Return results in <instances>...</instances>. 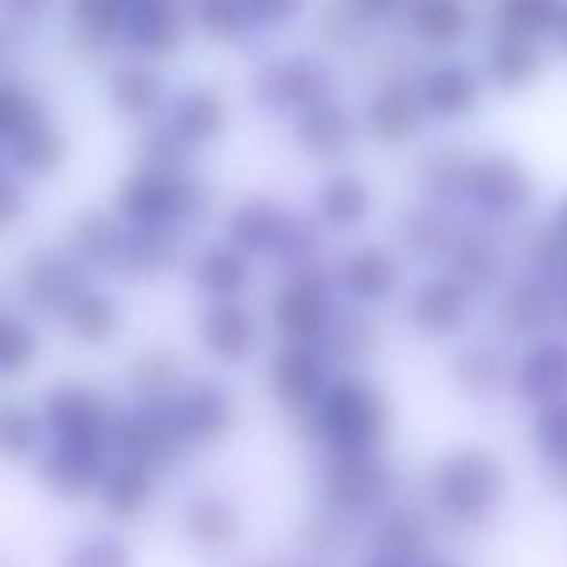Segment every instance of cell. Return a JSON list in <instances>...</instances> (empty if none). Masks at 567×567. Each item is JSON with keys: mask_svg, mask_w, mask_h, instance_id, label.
Listing matches in <instances>:
<instances>
[{"mask_svg": "<svg viewBox=\"0 0 567 567\" xmlns=\"http://www.w3.org/2000/svg\"><path fill=\"white\" fill-rule=\"evenodd\" d=\"M507 494V471L487 447H461L437 461L434 497L454 524H484Z\"/></svg>", "mask_w": 567, "mask_h": 567, "instance_id": "cell-1", "label": "cell"}, {"mask_svg": "<svg viewBox=\"0 0 567 567\" xmlns=\"http://www.w3.org/2000/svg\"><path fill=\"white\" fill-rule=\"evenodd\" d=\"M315 421L318 434L334 451L378 447L391 431V404L374 384L361 378H341L338 384L324 388L321 401L315 404Z\"/></svg>", "mask_w": 567, "mask_h": 567, "instance_id": "cell-2", "label": "cell"}, {"mask_svg": "<svg viewBox=\"0 0 567 567\" xmlns=\"http://www.w3.org/2000/svg\"><path fill=\"white\" fill-rule=\"evenodd\" d=\"M537 181L530 167L507 151L477 157L464 187V197L491 220H514L534 200Z\"/></svg>", "mask_w": 567, "mask_h": 567, "instance_id": "cell-3", "label": "cell"}, {"mask_svg": "<svg viewBox=\"0 0 567 567\" xmlns=\"http://www.w3.org/2000/svg\"><path fill=\"white\" fill-rule=\"evenodd\" d=\"M324 487L334 507L358 517L378 507V501L391 491V467L378 454V447L334 451L324 474Z\"/></svg>", "mask_w": 567, "mask_h": 567, "instance_id": "cell-4", "label": "cell"}, {"mask_svg": "<svg viewBox=\"0 0 567 567\" xmlns=\"http://www.w3.org/2000/svg\"><path fill=\"white\" fill-rule=\"evenodd\" d=\"M44 424L54 431L58 441L111 447V408L91 388H54L44 404Z\"/></svg>", "mask_w": 567, "mask_h": 567, "instance_id": "cell-5", "label": "cell"}, {"mask_svg": "<svg viewBox=\"0 0 567 567\" xmlns=\"http://www.w3.org/2000/svg\"><path fill=\"white\" fill-rule=\"evenodd\" d=\"M111 447L124 461H134L147 471H161L177 461L184 441H181L174 417L154 408H144L141 414H131L127 421H117L111 427Z\"/></svg>", "mask_w": 567, "mask_h": 567, "instance_id": "cell-6", "label": "cell"}, {"mask_svg": "<svg viewBox=\"0 0 567 567\" xmlns=\"http://www.w3.org/2000/svg\"><path fill=\"white\" fill-rule=\"evenodd\" d=\"M494 321L511 338H544L557 321L554 284L537 274L514 280L494 305Z\"/></svg>", "mask_w": 567, "mask_h": 567, "instance_id": "cell-7", "label": "cell"}, {"mask_svg": "<svg viewBox=\"0 0 567 567\" xmlns=\"http://www.w3.org/2000/svg\"><path fill=\"white\" fill-rule=\"evenodd\" d=\"M471 318V288L454 274L424 280L411 298V321L427 338H451Z\"/></svg>", "mask_w": 567, "mask_h": 567, "instance_id": "cell-8", "label": "cell"}, {"mask_svg": "<svg viewBox=\"0 0 567 567\" xmlns=\"http://www.w3.org/2000/svg\"><path fill=\"white\" fill-rule=\"evenodd\" d=\"M107 447L101 444H78V441H58L44 461H41V481L64 501H78L101 487V477L107 471Z\"/></svg>", "mask_w": 567, "mask_h": 567, "instance_id": "cell-9", "label": "cell"}, {"mask_svg": "<svg viewBox=\"0 0 567 567\" xmlns=\"http://www.w3.org/2000/svg\"><path fill=\"white\" fill-rule=\"evenodd\" d=\"M267 384L288 411H311L328 388L324 361L308 344H291L270 361Z\"/></svg>", "mask_w": 567, "mask_h": 567, "instance_id": "cell-10", "label": "cell"}, {"mask_svg": "<svg viewBox=\"0 0 567 567\" xmlns=\"http://www.w3.org/2000/svg\"><path fill=\"white\" fill-rule=\"evenodd\" d=\"M174 424L181 431V441L184 444H197V447H207V444H217L230 424H234V404L230 398L217 388V384H194L184 391V398L177 401L174 408Z\"/></svg>", "mask_w": 567, "mask_h": 567, "instance_id": "cell-11", "label": "cell"}, {"mask_svg": "<svg viewBox=\"0 0 567 567\" xmlns=\"http://www.w3.org/2000/svg\"><path fill=\"white\" fill-rule=\"evenodd\" d=\"M331 324V295L321 280L298 277L277 305V328L295 344H308Z\"/></svg>", "mask_w": 567, "mask_h": 567, "instance_id": "cell-12", "label": "cell"}, {"mask_svg": "<svg viewBox=\"0 0 567 567\" xmlns=\"http://www.w3.org/2000/svg\"><path fill=\"white\" fill-rule=\"evenodd\" d=\"M447 257H451L454 277L464 280L471 291L494 288V284L504 277V250H501L497 237L481 224L457 230L447 244Z\"/></svg>", "mask_w": 567, "mask_h": 567, "instance_id": "cell-13", "label": "cell"}, {"mask_svg": "<svg viewBox=\"0 0 567 567\" xmlns=\"http://www.w3.org/2000/svg\"><path fill=\"white\" fill-rule=\"evenodd\" d=\"M517 394L530 404H547L567 394V341L540 338L517 364Z\"/></svg>", "mask_w": 567, "mask_h": 567, "instance_id": "cell-14", "label": "cell"}, {"mask_svg": "<svg viewBox=\"0 0 567 567\" xmlns=\"http://www.w3.org/2000/svg\"><path fill=\"white\" fill-rule=\"evenodd\" d=\"M544 71V54L537 48V38L517 34V31H501L487 51V74L497 91L517 94L530 87Z\"/></svg>", "mask_w": 567, "mask_h": 567, "instance_id": "cell-15", "label": "cell"}, {"mask_svg": "<svg viewBox=\"0 0 567 567\" xmlns=\"http://www.w3.org/2000/svg\"><path fill=\"white\" fill-rule=\"evenodd\" d=\"M184 534L204 554H224L240 537V514L217 494H197L184 507Z\"/></svg>", "mask_w": 567, "mask_h": 567, "instance_id": "cell-16", "label": "cell"}, {"mask_svg": "<svg viewBox=\"0 0 567 567\" xmlns=\"http://www.w3.org/2000/svg\"><path fill=\"white\" fill-rule=\"evenodd\" d=\"M421 104H424V114L437 121H461L477 111L481 81L464 64H441L437 71L424 78Z\"/></svg>", "mask_w": 567, "mask_h": 567, "instance_id": "cell-17", "label": "cell"}, {"mask_svg": "<svg viewBox=\"0 0 567 567\" xmlns=\"http://www.w3.org/2000/svg\"><path fill=\"white\" fill-rule=\"evenodd\" d=\"M341 277H344V288L358 301L378 305V301H388L398 291L401 267L384 247H361L344 260Z\"/></svg>", "mask_w": 567, "mask_h": 567, "instance_id": "cell-18", "label": "cell"}, {"mask_svg": "<svg viewBox=\"0 0 567 567\" xmlns=\"http://www.w3.org/2000/svg\"><path fill=\"white\" fill-rule=\"evenodd\" d=\"M424 124V104L421 97L404 84H388L371 101V131L384 144H404L411 141Z\"/></svg>", "mask_w": 567, "mask_h": 567, "instance_id": "cell-19", "label": "cell"}, {"mask_svg": "<svg viewBox=\"0 0 567 567\" xmlns=\"http://www.w3.org/2000/svg\"><path fill=\"white\" fill-rule=\"evenodd\" d=\"M97 491H101V504L111 517L131 520V517L144 514L154 497V471L121 457L114 467L104 471Z\"/></svg>", "mask_w": 567, "mask_h": 567, "instance_id": "cell-20", "label": "cell"}, {"mask_svg": "<svg viewBox=\"0 0 567 567\" xmlns=\"http://www.w3.org/2000/svg\"><path fill=\"white\" fill-rule=\"evenodd\" d=\"M374 544L378 554L398 557L404 564H417L431 550V524L414 507H391L381 514L374 527Z\"/></svg>", "mask_w": 567, "mask_h": 567, "instance_id": "cell-21", "label": "cell"}, {"mask_svg": "<svg viewBox=\"0 0 567 567\" xmlns=\"http://www.w3.org/2000/svg\"><path fill=\"white\" fill-rule=\"evenodd\" d=\"M471 28V11L464 0H414L411 31L431 48L457 44Z\"/></svg>", "mask_w": 567, "mask_h": 567, "instance_id": "cell-22", "label": "cell"}, {"mask_svg": "<svg viewBox=\"0 0 567 567\" xmlns=\"http://www.w3.org/2000/svg\"><path fill=\"white\" fill-rule=\"evenodd\" d=\"M204 344L210 358L224 364H237L254 351V321L247 311L234 308H214L204 318Z\"/></svg>", "mask_w": 567, "mask_h": 567, "instance_id": "cell-23", "label": "cell"}, {"mask_svg": "<svg viewBox=\"0 0 567 567\" xmlns=\"http://www.w3.org/2000/svg\"><path fill=\"white\" fill-rule=\"evenodd\" d=\"M504 358L491 344H471L454 358V378L471 398H491L504 384Z\"/></svg>", "mask_w": 567, "mask_h": 567, "instance_id": "cell-24", "label": "cell"}, {"mask_svg": "<svg viewBox=\"0 0 567 567\" xmlns=\"http://www.w3.org/2000/svg\"><path fill=\"white\" fill-rule=\"evenodd\" d=\"M471 167H474V157L461 147H437L434 154L424 157V184L431 194L437 197H464V187H467V177H471Z\"/></svg>", "mask_w": 567, "mask_h": 567, "instance_id": "cell-25", "label": "cell"}, {"mask_svg": "<svg viewBox=\"0 0 567 567\" xmlns=\"http://www.w3.org/2000/svg\"><path fill=\"white\" fill-rule=\"evenodd\" d=\"M560 8H564V0H501L497 4L501 31H517L527 38L554 34Z\"/></svg>", "mask_w": 567, "mask_h": 567, "instance_id": "cell-26", "label": "cell"}, {"mask_svg": "<svg viewBox=\"0 0 567 567\" xmlns=\"http://www.w3.org/2000/svg\"><path fill=\"white\" fill-rule=\"evenodd\" d=\"M321 210L338 227L361 224L371 210V187L358 177H334L328 187H321Z\"/></svg>", "mask_w": 567, "mask_h": 567, "instance_id": "cell-27", "label": "cell"}, {"mask_svg": "<svg viewBox=\"0 0 567 567\" xmlns=\"http://www.w3.org/2000/svg\"><path fill=\"white\" fill-rule=\"evenodd\" d=\"M530 434H534V444L540 447V454L547 461L567 457V394L554 398L547 404H537Z\"/></svg>", "mask_w": 567, "mask_h": 567, "instance_id": "cell-28", "label": "cell"}, {"mask_svg": "<svg viewBox=\"0 0 567 567\" xmlns=\"http://www.w3.org/2000/svg\"><path fill=\"white\" fill-rule=\"evenodd\" d=\"M527 257L537 277L544 280H564L567 277V244L560 240V234L547 224H537L527 237Z\"/></svg>", "mask_w": 567, "mask_h": 567, "instance_id": "cell-29", "label": "cell"}, {"mask_svg": "<svg viewBox=\"0 0 567 567\" xmlns=\"http://www.w3.org/2000/svg\"><path fill=\"white\" fill-rule=\"evenodd\" d=\"M38 437H41V421L28 408H21V404L0 408V457L31 454Z\"/></svg>", "mask_w": 567, "mask_h": 567, "instance_id": "cell-30", "label": "cell"}, {"mask_svg": "<svg viewBox=\"0 0 567 567\" xmlns=\"http://www.w3.org/2000/svg\"><path fill=\"white\" fill-rule=\"evenodd\" d=\"M131 547L121 537L101 534V537H87L78 547H71V554L64 557V567H131Z\"/></svg>", "mask_w": 567, "mask_h": 567, "instance_id": "cell-31", "label": "cell"}, {"mask_svg": "<svg viewBox=\"0 0 567 567\" xmlns=\"http://www.w3.org/2000/svg\"><path fill=\"white\" fill-rule=\"evenodd\" d=\"M404 244L421 257H437V254L447 250L451 234H447V224L437 214L417 210V214H408V220H404Z\"/></svg>", "mask_w": 567, "mask_h": 567, "instance_id": "cell-32", "label": "cell"}, {"mask_svg": "<svg viewBox=\"0 0 567 567\" xmlns=\"http://www.w3.org/2000/svg\"><path fill=\"white\" fill-rule=\"evenodd\" d=\"M34 361V338L14 318L0 315V371L18 374Z\"/></svg>", "mask_w": 567, "mask_h": 567, "instance_id": "cell-33", "label": "cell"}, {"mask_svg": "<svg viewBox=\"0 0 567 567\" xmlns=\"http://www.w3.org/2000/svg\"><path fill=\"white\" fill-rule=\"evenodd\" d=\"M401 4H404V0H354V8L364 11V14H371V18H388V14H394Z\"/></svg>", "mask_w": 567, "mask_h": 567, "instance_id": "cell-34", "label": "cell"}, {"mask_svg": "<svg viewBox=\"0 0 567 567\" xmlns=\"http://www.w3.org/2000/svg\"><path fill=\"white\" fill-rule=\"evenodd\" d=\"M550 227L560 234V240L567 244V194L557 200V207H554V217H550Z\"/></svg>", "mask_w": 567, "mask_h": 567, "instance_id": "cell-35", "label": "cell"}, {"mask_svg": "<svg viewBox=\"0 0 567 567\" xmlns=\"http://www.w3.org/2000/svg\"><path fill=\"white\" fill-rule=\"evenodd\" d=\"M550 481H554V487L567 497V457L550 461Z\"/></svg>", "mask_w": 567, "mask_h": 567, "instance_id": "cell-36", "label": "cell"}, {"mask_svg": "<svg viewBox=\"0 0 567 567\" xmlns=\"http://www.w3.org/2000/svg\"><path fill=\"white\" fill-rule=\"evenodd\" d=\"M554 38H557L560 51L567 54V0H564V8H560V18H557V24H554Z\"/></svg>", "mask_w": 567, "mask_h": 567, "instance_id": "cell-37", "label": "cell"}, {"mask_svg": "<svg viewBox=\"0 0 567 567\" xmlns=\"http://www.w3.org/2000/svg\"><path fill=\"white\" fill-rule=\"evenodd\" d=\"M364 567H414V564H404V560H398V557H388V554H378V550H374V557H371Z\"/></svg>", "mask_w": 567, "mask_h": 567, "instance_id": "cell-38", "label": "cell"}, {"mask_svg": "<svg viewBox=\"0 0 567 567\" xmlns=\"http://www.w3.org/2000/svg\"><path fill=\"white\" fill-rule=\"evenodd\" d=\"M557 318L567 328V277L560 280V291H557Z\"/></svg>", "mask_w": 567, "mask_h": 567, "instance_id": "cell-39", "label": "cell"}, {"mask_svg": "<svg viewBox=\"0 0 567 567\" xmlns=\"http://www.w3.org/2000/svg\"><path fill=\"white\" fill-rule=\"evenodd\" d=\"M431 567H451V564H431Z\"/></svg>", "mask_w": 567, "mask_h": 567, "instance_id": "cell-40", "label": "cell"}]
</instances>
